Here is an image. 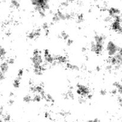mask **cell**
I'll return each mask as SVG.
<instances>
[{
    "label": "cell",
    "instance_id": "22",
    "mask_svg": "<svg viewBox=\"0 0 122 122\" xmlns=\"http://www.w3.org/2000/svg\"><path fill=\"white\" fill-rule=\"evenodd\" d=\"M39 12V14H40L41 16L42 17H44L45 16V10H40Z\"/></svg>",
    "mask_w": 122,
    "mask_h": 122
},
{
    "label": "cell",
    "instance_id": "25",
    "mask_svg": "<svg viewBox=\"0 0 122 122\" xmlns=\"http://www.w3.org/2000/svg\"><path fill=\"white\" fill-rule=\"evenodd\" d=\"M117 89H118V91H119L121 94H122V84L120 85V86H118V88H117Z\"/></svg>",
    "mask_w": 122,
    "mask_h": 122
},
{
    "label": "cell",
    "instance_id": "19",
    "mask_svg": "<svg viewBox=\"0 0 122 122\" xmlns=\"http://www.w3.org/2000/svg\"><path fill=\"white\" fill-rule=\"evenodd\" d=\"M78 101L80 102V103H84V102L86 101V99H85L84 97L81 96L78 98Z\"/></svg>",
    "mask_w": 122,
    "mask_h": 122
},
{
    "label": "cell",
    "instance_id": "23",
    "mask_svg": "<svg viewBox=\"0 0 122 122\" xmlns=\"http://www.w3.org/2000/svg\"><path fill=\"white\" fill-rule=\"evenodd\" d=\"M43 27L44 29H45V30H47L48 29V25L47 23H44V24L43 25Z\"/></svg>",
    "mask_w": 122,
    "mask_h": 122
},
{
    "label": "cell",
    "instance_id": "18",
    "mask_svg": "<svg viewBox=\"0 0 122 122\" xmlns=\"http://www.w3.org/2000/svg\"><path fill=\"white\" fill-rule=\"evenodd\" d=\"M83 20V15L82 14H78L77 16V20L78 22H81Z\"/></svg>",
    "mask_w": 122,
    "mask_h": 122
},
{
    "label": "cell",
    "instance_id": "15",
    "mask_svg": "<svg viewBox=\"0 0 122 122\" xmlns=\"http://www.w3.org/2000/svg\"><path fill=\"white\" fill-rule=\"evenodd\" d=\"M52 20L53 21H58L59 20H60L59 18L58 15H57V14L56 13H55V14L53 15V18H52Z\"/></svg>",
    "mask_w": 122,
    "mask_h": 122
},
{
    "label": "cell",
    "instance_id": "14",
    "mask_svg": "<svg viewBox=\"0 0 122 122\" xmlns=\"http://www.w3.org/2000/svg\"><path fill=\"white\" fill-rule=\"evenodd\" d=\"M11 4L14 7H19V2L17 1H16V0H13V1H11Z\"/></svg>",
    "mask_w": 122,
    "mask_h": 122
},
{
    "label": "cell",
    "instance_id": "13",
    "mask_svg": "<svg viewBox=\"0 0 122 122\" xmlns=\"http://www.w3.org/2000/svg\"><path fill=\"white\" fill-rule=\"evenodd\" d=\"M32 98L29 95H25V96L23 97V101H25V102H29V101H32Z\"/></svg>",
    "mask_w": 122,
    "mask_h": 122
},
{
    "label": "cell",
    "instance_id": "33",
    "mask_svg": "<svg viewBox=\"0 0 122 122\" xmlns=\"http://www.w3.org/2000/svg\"><path fill=\"white\" fill-rule=\"evenodd\" d=\"M2 113V109L1 108H0V114H1Z\"/></svg>",
    "mask_w": 122,
    "mask_h": 122
},
{
    "label": "cell",
    "instance_id": "27",
    "mask_svg": "<svg viewBox=\"0 0 122 122\" xmlns=\"http://www.w3.org/2000/svg\"><path fill=\"white\" fill-rule=\"evenodd\" d=\"M100 94L102 95H105V94H106V91H105V89H101V90L100 91Z\"/></svg>",
    "mask_w": 122,
    "mask_h": 122
},
{
    "label": "cell",
    "instance_id": "9",
    "mask_svg": "<svg viewBox=\"0 0 122 122\" xmlns=\"http://www.w3.org/2000/svg\"><path fill=\"white\" fill-rule=\"evenodd\" d=\"M67 67L68 68H69V69H72V70H78V67L77 66L74 65V64H72L69 63H67Z\"/></svg>",
    "mask_w": 122,
    "mask_h": 122
},
{
    "label": "cell",
    "instance_id": "8",
    "mask_svg": "<svg viewBox=\"0 0 122 122\" xmlns=\"http://www.w3.org/2000/svg\"><path fill=\"white\" fill-rule=\"evenodd\" d=\"M8 69V63L7 62L4 61L2 62L1 64H0V71H2V73H5L7 72V70Z\"/></svg>",
    "mask_w": 122,
    "mask_h": 122
},
{
    "label": "cell",
    "instance_id": "11",
    "mask_svg": "<svg viewBox=\"0 0 122 122\" xmlns=\"http://www.w3.org/2000/svg\"><path fill=\"white\" fill-rule=\"evenodd\" d=\"M42 98L41 95L38 94H36L32 98V100L35 101H39Z\"/></svg>",
    "mask_w": 122,
    "mask_h": 122
},
{
    "label": "cell",
    "instance_id": "12",
    "mask_svg": "<svg viewBox=\"0 0 122 122\" xmlns=\"http://www.w3.org/2000/svg\"><path fill=\"white\" fill-rule=\"evenodd\" d=\"M19 85H20V79L17 77L13 81V86L15 88H17V87L19 86Z\"/></svg>",
    "mask_w": 122,
    "mask_h": 122
},
{
    "label": "cell",
    "instance_id": "10",
    "mask_svg": "<svg viewBox=\"0 0 122 122\" xmlns=\"http://www.w3.org/2000/svg\"><path fill=\"white\" fill-rule=\"evenodd\" d=\"M43 98H45V100H46V101H50V102L53 101V98L51 95H50V94H44V95L43 97Z\"/></svg>",
    "mask_w": 122,
    "mask_h": 122
},
{
    "label": "cell",
    "instance_id": "6",
    "mask_svg": "<svg viewBox=\"0 0 122 122\" xmlns=\"http://www.w3.org/2000/svg\"><path fill=\"white\" fill-rule=\"evenodd\" d=\"M108 13L110 14V15L111 17L116 16V15H118L120 14V10L118 8H114V7H111V8H109Z\"/></svg>",
    "mask_w": 122,
    "mask_h": 122
},
{
    "label": "cell",
    "instance_id": "20",
    "mask_svg": "<svg viewBox=\"0 0 122 122\" xmlns=\"http://www.w3.org/2000/svg\"><path fill=\"white\" fill-rule=\"evenodd\" d=\"M111 20V17L110 15H108V16H106L105 18H104V21H106V22H108V21H110Z\"/></svg>",
    "mask_w": 122,
    "mask_h": 122
},
{
    "label": "cell",
    "instance_id": "5",
    "mask_svg": "<svg viewBox=\"0 0 122 122\" xmlns=\"http://www.w3.org/2000/svg\"><path fill=\"white\" fill-rule=\"evenodd\" d=\"M39 35H40V29H37L35 30L31 31L29 33H28V38H29L30 39H33V38L38 37Z\"/></svg>",
    "mask_w": 122,
    "mask_h": 122
},
{
    "label": "cell",
    "instance_id": "1",
    "mask_svg": "<svg viewBox=\"0 0 122 122\" xmlns=\"http://www.w3.org/2000/svg\"><path fill=\"white\" fill-rule=\"evenodd\" d=\"M118 47L112 41H109L106 45V50L108 54L110 56H114L118 51Z\"/></svg>",
    "mask_w": 122,
    "mask_h": 122
},
{
    "label": "cell",
    "instance_id": "29",
    "mask_svg": "<svg viewBox=\"0 0 122 122\" xmlns=\"http://www.w3.org/2000/svg\"><path fill=\"white\" fill-rule=\"evenodd\" d=\"M67 43H68V45H71L72 43V40L71 39H67Z\"/></svg>",
    "mask_w": 122,
    "mask_h": 122
},
{
    "label": "cell",
    "instance_id": "4",
    "mask_svg": "<svg viewBox=\"0 0 122 122\" xmlns=\"http://www.w3.org/2000/svg\"><path fill=\"white\" fill-rule=\"evenodd\" d=\"M91 50L96 54H99L103 50V44H98L94 41L91 42Z\"/></svg>",
    "mask_w": 122,
    "mask_h": 122
},
{
    "label": "cell",
    "instance_id": "3",
    "mask_svg": "<svg viewBox=\"0 0 122 122\" xmlns=\"http://www.w3.org/2000/svg\"><path fill=\"white\" fill-rule=\"evenodd\" d=\"M32 64L34 67H38L41 66L43 63V58H42L41 54L37 55H33V57L31 58Z\"/></svg>",
    "mask_w": 122,
    "mask_h": 122
},
{
    "label": "cell",
    "instance_id": "28",
    "mask_svg": "<svg viewBox=\"0 0 122 122\" xmlns=\"http://www.w3.org/2000/svg\"><path fill=\"white\" fill-rule=\"evenodd\" d=\"M61 4L63 6H67L68 4V2L67 1H63V2H61Z\"/></svg>",
    "mask_w": 122,
    "mask_h": 122
},
{
    "label": "cell",
    "instance_id": "24",
    "mask_svg": "<svg viewBox=\"0 0 122 122\" xmlns=\"http://www.w3.org/2000/svg\"><path fill=\"white\" fill-rule=\"evenodd\" d=\"M4 119L5 120H10V116L8 114H6L4 116Z\"/></svg>",
    "mask_w": 122,
    "mask_h": 122
},
{
    "label": "cell",
    "instance_id": "7",
    "mask_svg": "<svg viewBox=\"0 0 122 122\" xmlns=\"http://www.w3.org/2000/svg\"><path fill=\"white\" fill-rule=\"evenodd\" d=\"M104 40H105V37L102 35H96L94 37V41L98 44H104Z\"/></svg>",
    "mask_w": 122,
    "mask_h": 122
},
{
    "label": "cell",
    "instance_id": "2",
    "mask_svg": "<svg viewBox=\"0 0 122 122\" xmlns=\"http://www.w3.org/2000/svg\"><path fill=\"white\" fill-rule=\"evenodd\" d=\"M77 92L80 96L85 97L88 95L90 94L89 89L86 86L81 84H78L77 85Z\"/></svg>",
    "mask_w": 122,
    "mask_h": 122
},
{
    "label": "cell",
    "instance_id": "31",
    "mask_svg": "<svg viewBox=\"0 0 122 122\" xmlns=\"http://www.w3.org/2000/svg\"><path fill=\"white\" fill-rule=\"evenodd\" d=\"M116 92H117V90H116V89H112V94H115Z\"/></svg>",
    "mask_w": 122,
    "mask_h": 122
},
{
    "label": "cell",
    "instance_id": "36",
    "mask_svg": "<svg viewBox=\"0 0 122 122\" xmlns=\"http://www.w3.org/2000/svg\"><path fill=\"white\" fill-rule=\"evenodd\" d=\"M1 48H2V46H0V50H1Z\"/></svg>",
    "mask_w": 122,
    "mask_h": 122
},
{
    "label": "cell",
    "instance_id": "34",
    "mask_svg": "<svg viewBox=\"0 0 122 122\" xmlns=\"http://www.w3.org/2000/svg\"><path fill=\"white\" fill-rule=\"evenodd\" d=\"M96 70H98V71H99V70H100V68H99V66H97V67H96Z\"/></svg>",
    "mask_w": 122,
    "mask_h": 122
},
{
    "label": "cell",
    "instance_id": "26",
    "mask_svg": "<svg viewBox=\"0 0 122 122\" xmlns=\"http://www.w3.org/2000/svg\"><path fill=\"white\" fill-rule=\"evenodd\" d=\"M8 63H14V59L13 58H10L8 60V61H7Z\"/></svg>",
    "mask_w": 122,
    "mask_h": 122
},
{
    "label": "cell",
    "instance_id": "32",
    "mask_svg": "<svg viewBox=\"0 0 122 122\" xmlns=\"http://www.w3.org/2000/svg\"><path fill=\"white\" fill-rule=\"evenodd\" d=\"M9 103L10 104H12L13 103V100H10Z\"/></svg>",
    "mask_w": 122,
    "mask_h": 122
},
{
    "label": "cell",
    "instance_id": "35",
    "mask_svg": "<svg viewBox=\"0 0 122 122\" xmlns=\"http://www.w3.org/2000/svg\"><path fill=\"white\" fill-rule=\"evenodd\" d=\"M0 122H2V120H1V119H0Z\"/></svg>",
    "mask_w": 122,
    "mask_h": 122
},
{
    "label": "cell",
    "instance_id": "17",
    "mask_svg": "<svg viewBox=\"0 0 122 122\" xmlns=\"http://www.w3.org/2000/svg\"><path fill=\"white\" fill-rule=\"evenodd\" d=\"M61 36L65 39H68V35L65 32H62V33H61Z\"/></svg>",
    "mask_w": 122,
    "mask_h": 122
},
{
    "label": "cell",
    "instance_id": "21",
    "mask_svg": "<svg viewBox=\"0 0 122 122\" xmlns=\"http://www.w3.org/2000/svg\"><path fill=\"white\" fill-rule=\"evenodd\" d=\"M5 79V75L4 73L0 71V81H2Z\"/></svg>",
    "mask_w": 122,
    "mask_h": 122
},
{
    "label": "cell",
    "instance_id": "16",
    "mask_svg": "<svg viewBox=\"0 0 122 122\" xmlns=\"http://www.w3.org/2000/svg\"><path fill=\"white\" fill-rule=\"evenodd\" d=\"M23 74V69H19L17 73V77L20 79V77L22 76Z\"/></svg>",
    "mask_w": 122,
    "mask_h": 122
},
{
    "label": "cell",
    "instance_id": "30",
    "mask_svg": "<svg viewBox=\"0 0 122 122\" xmlns=\"http://www.w3.org/2000/svg\"><path fill=\"white\" fill-rule=\"evenodd\" d=\"M106 69H107V70H111V69H112V66L108 65L107 66H106Z\"/></svg>",
    "mask_w": 122,
    "mask_h": 122
}]
</instances>
